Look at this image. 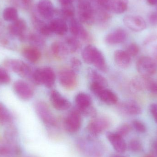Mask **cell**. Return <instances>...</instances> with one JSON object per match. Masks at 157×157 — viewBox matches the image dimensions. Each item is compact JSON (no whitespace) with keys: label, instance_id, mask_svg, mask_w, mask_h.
Masks as SVG:
<instances>
[{"label":"cell","instance_id":"26","mask_svg":"<svg viewBox=\"0 0 157 157\" xmlns=\"http://www.w3.org/2000/svg\"><path fill=\"white\" fill-rule=\"evenodd\" d=\"M23 54L25 58L32 63L37 62L41 57L40 49L32 46L24 49Z\"/></svg>","mask_w":157,"mask_h":157},{"label":"cell","instance_id":"36","mask_svg":"<svg viewBox=\"0 0 157 157\" xmlns=\"http://www.w3.org/2000/svg\"><path fill=\"white\" fill-rule=\"evenodd\" d=\"M3 17L5 20L9 22H13L18 19V13L14 7H6L3 12Z\"/></svg>","mask_w":157,"mask_h":157},{"label":"cell","instance_id":"32","mask_svg":"<svg viewBox=\"0 0 157 157\" xmlns=\"http://www.w3.org/2000/svg\"><path fill=\"white\" fill-rule=\"evenodd\" d=\"M27 40L30 43L31 46L39 49L44 48L46 44V41L42 36L36 33L29 34Z\"/></svg>","mask_w":157,"mask_h":157},{"label":"cell","instance_id":"11","mask_svg":"<svg viewBox=\"0 0 157 157\" xmlns=\"http://www.w3.org/2000/svg\"><path fill=\"white\" fill-rule=\"evenodd\" d=\"M27 25L25 20L17 19L12 22L9 27V32L13 36L18 37L21 41L27 40L29 34L27 33Z\"/></svg>","mask_w":157,"mask_h":157},{"label":"cell","instance_id":"39","mask_svg":"<svg viewBox=\"0 0 157 157\" xmlns=\"http://www.w3.org/2000/svg\"><path fill=\"white\" fill-rule=\"evenodd\" d=\"M129 148L132 152H138L143 149V146L139 140L133 139L129 143Z\"/></svg>","mask_w":157,"mask_h":157},{"label":"cell","instance_id":"6","mask_svg":"<svg viewBox=\"0 0 157 157\" xmlns=\"http://www.w3.org/2000/svg\"><path fill=\"white\" fill-rule=\"evenodd\" d=\"M35 109L38 116L45 125L50 127L57 125L56 118L45 102L38 101L35 104Z\"/></svg>","mask_w":157,"mask_h":157},{"label":"cell","instance_id":"37","mask_svg":"<svg viewBox=\"0 0 157 157\" xmlns=\"http://www.w3.org/2000/svg\"><path fill=\"white\" fill-rule=\"evenodd\" d=\"M76 109L81 114V115L82 114L86 117H90L93 119L97 116V110L95 108L91 106V105L84 109Z\"/></svg>","mask_w":157,"mask_h":157},{"label":"cell","instance_id":"44","mask_svg":"<svg viewBox=\"0 0 157 157\" xmlns=\"http://www.w3.org/2000/svg\"><path fill=\"white\" fill-rule=\"evenodd\" d=\"M132 126L136 131L139 132H144L146 131L145 125L138 120H135L132 122Z\"/></svg>","mask_w":157,"mask_h":157},{"label":"cell","instance_id":"14","mask_svg":"<svg viewBox=\"0 0 157 157\" xmlns=\"http://www.w3.org/2000/svg\"><path fill=\"white\" fill-rule=\"evenodd\" d=\"M50 100L52 106L58 110H66L71 106V102L55 90L51 92Z\"/></svg>","mask_w":157,"mask_h":157},{"label":"cell","instance_id":"4","mask_svg":"<svg viewBox=\"0 0 157 157\" xmlns=\"http://www.w3.org/2000/svg\"><path fill=\"white\" fill-rule=\"evenodd\" d=\"M78 20L81 23L91 25L96 20L95 7L89 0L79 1L77 7Z\"/></svg>","mask_w":157,"mask_h":157},{"label":"cell","instance_id":"21","mask_svg":"<svg viewBox=\"0 0 157 157\" xmlns=\"http://www.w3.org/2000/svg\"><path fill=\"white\" fill-rule=\"evenodd\" d=\"M33 23L35 29L42 36H48L52 34L48 24L45 23L38 14L33 17Z\"/></svg>","mask_w":157,"mask_h":157},{"label":"cell","instance_id":"13","mask_svg":"<svg viewBox=\"0 0 157 157\" xmlns=\"http://www.w3.org/2000/svg\"><path fill=\"white\" fill-rule=\"evenodd\" d=\"M123 22L128 28L134 32H141L146 28L145 21L139 16H126L124 17Z\"/></svg>","mask_w":157,"mask_h":157},{"label":"cell","instance_id":"9","mask_svg":"<svg viewBox=\"0 0 157 157\" xmlns=\"http://www.w3.org/2000/svg\"><path fill=\"white\" fill-rule=\"evenodd\" d=\"M59 79L60 85L67 89H73L77 85L76 73L71 69H65L61 71L59 73Z\"/></svg>","mask_w":157,"mask_h":157},{"label":"cell","instance_id":"38","mask_svg":"<svg viewBox=\"0 0 157 157\" xmlns=\"http://www.w3.org/2000/svg\"><path fill=\"white\" fill-rule=\"evenodd\" d=\"M145 87L152 94L157 95V81L150 79V77H144Z\"/></svg>","mask_w":157,"mask_h":157},{"label":"cell","instance_id":"48","mask_svg":"<svg viewBox=\"0 0 157 157\" xmlns=\"http://www.w3.org/2000/svg\"><path fill=\"white\" fill-rule=\"evenodd\" d=\"M61 6L73 5L74 0H58Z\"/></svg>","mask_w":157,"mask_h":157},{"label":"cell","instance_id":"24","mask_svg":"<svg viewBox=\"0 0 157 157\" xmlns=\"http://www.w3.org/2000/svg\"><path fill=\"white\" fill-rule=\"evenodd\" d=\"M97 97L107 105H112L116 104L118 100V97L116 94L110 90L106 88H103Z\"/></svg>","mask_w":157,"mask_h":157},{"label":"cell","instance_id":"52","mask_svg":"<svg viewBox=\"0 0 157 157\" xmlns=\"http://www.w3.org/2000/svg\"><path fill=\"white\" fill-rule=\"evenodd\" d=\"M1 31H2V29H1V26H0V33H1Z\"/></svg>","mask_w":157,"mask_h":157},{"label":"cell","instance_id":"46","mask_svg":"<svg viewBox=\"0 0 157 157\" xmlns=\"http://www.w3.org/2000/svg\"><path fill=\"white\" fill-rule=\"evenodd\" d=\"M149 110L155 121L157 123V103H153L150 105Z\"/></svg>","mask_w":157,"mask_h":157},{"label":"cell","instance_id":"49","mask_svg":"<svg viewBox=\"0 0 157 157\" xmlns=\"http://www.w3.org/2000/svg\"><path fill=\"white\" fill-rule=\"evenodd\" d=\"M153 149L154 150V153L157 155V140L155 141L153 143Z\"/></svg>","mask_w":157,"mask_h":157},{"label":"cell","instance_id":"8","mask_svg":"<svg viewBox=\"0 0 157 157\" xmlns=\"http://www.w3.org/2000/svg\"><path fill=\"white\" fill-rule=\"evenodd\" d=\"M82 123L81 115L76 109L70 113L63 121V127L71 133L76 132L80 129Z\"/></svg>","mask_w":157,"mask_h":157},{"label":"cell","instance_id":"29","mask_svg":"<svg viewBox=\"0 0 157 157\" xmlns=\"http://www.w3.org/2000/svg\"><path fill=\"white\" fill-rule=\"evenodd\" d=\"M75 103L77 105V109H81L91 106V98L89 95L84 92L78 93L75 97Z\"/></svg>","mask_w":157,"mask_h":157},{"label":"cell","instance_id":"12","mask_svg":"<svg viewBox=\"0 0 157 157\" xmlns=\"http://www.w3.org/2000/svg\"><path fill=\"white\" fill-rule=\"evenodd\" d=\"M37 13L43 19L49 20L56 14V11L50 0H40L36 7Z\"/></svg>","mask_w":157,"mask_h":157},{"label":"cell","instance_id":"34","mask_svg":"<svg viewBox=\"0 0 157 157\" xmlns=\"http://www.w3.org/2000/svg\"><path fill=\"white\" fill-rule=\"evenodd\" d=\"M97 48L91 45L86 46L82 52V57L83 60L86 63L89 64H92L95 52Z\"/></svg>","mask_w":157,"mask_h":157},{"label":"cell","instance_id":"16","mask_svg":"<svg viewBox=\"0 0 157 157\" xmlns=\"http://www.w3.org/2000/svg\"><path fill=\"white\" fill-rule=\"evenodd\" d=\"M118 108L121 113L126 115H139L142 113L141 106L134 101H127L121 102L119 104Z\"/></svg>","mask_w":157,"mask_h":157},{"label":"cell","instance_id":"50","mask_svg":"<svg viewBox=\"0 0 157 157\" xmlns=\"http://www.w3.org/2000/svg\"><path fill=\"white\" fill-rule=\"evenodd\" d=\"M148 3L151 5H154L157 3V0H147Z\"/></svg>","mask_w":157,"mask_h":157},{"label":"cell","instance_id":"51","mask_svg":"<svg viewBox=\"0 0 157 157\" xmlns=\"http://www.w3.org/2000/svg\"><path fill=\"white\" fill-rule=\"evenodd\" d=\"M144 157H155L154 156L151 155H147Z\"/></svg>","mask_w":157,"mask_h":157},{"label":"cell","instance_id":"28","mask_svg":"<svg viewBox=\"0 0 157 157\" xmlns=\"http://www.w3.org/2000/svg\"><path fill=\"white\" fill-rule=\"evenodd\" d=\"M13 116L6 106L0 101V124L9 125L13 122Z\"/></svg>","mask_w":157,"mask_h":157},{"label":"cell","instance_id":"35","mask_svg":"<svg viewBox=\"0 0 157 157\" xmlns=\"http://www.w3.org/2000/svg\"><path fill=\"white\" fill-rule=\"evenodd\" d=\"M64 43L70 53H75L80 49V42L78 39L75 37H68L66 38Z\"/></svg>","mask_w":157,"mask_h":157},{"label":"cell","instance_id":"27","mask_svg":"<svg viewBox=\"0 0 157 157\" xmlns=\"http://www.w3.org/2000/svg\"><path fill=\"white\" fill-rule=\"evenodd\" d=\"M92 64L98 70L102 72H106L108 69L107 63L103 54L98 48L95 52Z\"/></svg>","mask_w":157,"mask_h":157},{"label":"cell","instance_id":"40","mask_svg":"<svg viewBox=\"0 0 157 157\" xmlns=\"http://www.w3.org/2000/svg\"><path fill=\"white\" fill-rule=\"evenodd\" d=\"M125 51L132 58L137 56V54L139 53V48L138 45L136 43H131L127 46Z\"/></svg>","mask_w":157,"mask_h":157},{"label":"cell","instance_id":"5","mask_svg":"<svg viewBox=\"0 0 157 157\" xmlns=\"http://www.w3.org/2000/svg\"><path fill=\"white\" fill-rule=\"evenodd\" d=\"M136 69L140 74L144 77H151L157 72V62L150 57H140L136 62Z\"/></svg>","mask_w":157,"mask_h":157},{"label":"cell","instance_id":"20","mask_svg":"<svg viewBox=\"0 0 157 157\" xmlns=\"http://www.w3.org/2000/svg\"><path fill=\"white\" fill-rule=\"evenodd\" d=\"M114 60L115 63L120 68H128L132 63V58L125 51L118 50L114 53Z\"/></svg>","mask_w":157,"mask_h":157},{"label":"cell","instance_id":"53","mask_svg":"<svg viewBox=\"0 0 157 157\" xmlns=\"http://www.w3.org/2000/svg\"><path fill=\"white\" fill-rule=\"evenodd\" d=\"M79 1H81V0H79Z\"/></svg>","mask_w":157,"mask_h":157},{"label":"cell","instance_id":"41","mask_svg":"<svg viewBox=\"0 0 157 157\" xmlns=\"http://www.w3.org/2000/svg\"><path fill=\"white\" fill-rule=\"evenodd\" d=\"M131 131V126L127 124H122L117 129L116 133L123 137L127 135Z\"/></svg>","mask_w":157,"mask_h":157},{"label":"cell","instance_id":"22","mask_svg":"<svg viewBox=\"0 0 157 157\" xmlns=\"http://www.w3.org/2000/svg\"><path fill=\"white\" fill-rule=\"evenodd\" d=\"M51 51L53 56L59 60L64 59L70 53L64 43L61 41H55L52 43Z\"/></svg>","mask_w":157,"mask_h":157},{"label":"cell","instance_id":"33","mask_svg":"<svg viewBox=\"0 0 157 157\" xmlns=\"http://www.w3.org/2000/svg\"><path fill=\"white\" fill-rule=\"evenodd\" d=\"M128 0H113L110 11L116 14L124 13L128 8Z\"/></svg>","mask_w":157,"mask_h":157},{"label":"cell","instance_id":"30","mask_svg":"<svg viewBox=\"0 0 157 157\" xmlns=\"http://www.w3.org/2000/svg\"><path fill=\"white\" fill-rule=\"evenodd\" d=\"M88 76L91 82L98 83L103 86L106 87L108 82L106 78L94 69L89 68L88 70Z\"/></svg>","mask_w":157,"mask_h":157},{"label":"cell","instance_id":"18","mask_svg":"<svg viewBox=\"0 0 157 157\" xmlns=\"http://www.w3.org/2000/svg\"><path fill=\"white\" fill-rule=\"evenodd\" d=\"M127 38V33L121 29H116L109 33L105 37V42L110 45H116L123 43Z\"/></svg>","mask_w":157,"mask_h":157},{"label":"cell","instance_id":"23","mask_svg":"<svg viewBox=\"0 0 157 157\" xmlns=\"http://www.w3.org/2000/svg\"><path fill=\"white\" fill-rule=\"evenodd\" d=\"M5 141L7 144L14 147H18V131L15 126L9 124L6 127L4 132Z\"/></svg>","mask_w":157,"mask_h":157},{"label":"cell","instance_id":"42","mask_svg":"<svg viewBox=\"0 0 157 157\" xmlns=\"http://www.w3.org/2000/svg\"><path fill=\"white\" fill-rule=\"evenodd\" d=\"M10 81L11 77L6 70L0 68V84H7Z\"/></svg>","mask_w":157,"mask_h":157},{"label":"cell","instance_id":"43","mask_svg":"<svg viewBox=\"0 0 157 157\" xmlns=\"http://www.w3.org/2000/svg\"><path fill=\"white\" fill-rule=\"evenodd\" d=\"M71 70L75 73L78 71L81 68V62L80 60L76 58H72L71 59Z\"/></svg>","mask_w":157,"mask_h":157},{"label":"cell","instance_id":"17","mask_svg":"<svg viewBox=\"0 0 157 157\" xmlns=\"http://www.w3.org/2000/svg\"><path fill=\"white\" fill-rule=\"evenodd\" d=\"M107 139L109 141L114 150L119 153H123L126 151V144L123 137L116 133H107Z\"/></svg>","mask_w":157,"mask_h":157},{"label":"cell","instance_id":"1","mask_svg":"<svg viewBox=\"0 0 157 157\" xmlns=\"http://www.w3.org/2000/svg\"><path fill=\"white\" fill-rule=\"evenodd\" d=\"M6 69L17 74L23 78L31 81L35 70L31 66L20 60L9 59L4 62Z\"/></svg>","mask_w":157,"mask_h":157},{"label":"cell","instance_id":"19","mask_svg":"<svg viewBox=\"0 0 157 157\" xmlns=\"http://www.w3.org/2000/svg\"><path fill=\"white\" fill-rule=\"evenodd\" d=\"M52 33L63 36L66 34L68 30V26L66 21L60 18H54L48 23Z\"/></svg>","mask_w":157,"mask_h":157},{"label":"cell","instance_id":"47","mask_svg":"<svg viewBox=\"0 0 157 157\" xmlns=\"http://www.w3.org/2000/svg\"><path fill=\"white\" fill-rule=\"evenodd\" d=\"M149 20V22L152 25H157V13L156 12L152 13L150 15Z\"/></svg>","mask_w":157,"mask_h":157},{"label":"cell","instance_id":"31","mask_svg":"<svg viewBox=\"0 0 157 157\" xmlns=\"http://www.w3.org/2000/svg\"><path fill=\"white\" fill-rule=\"evenodd\" d=\"M59 15L60 18L66 21H70L73 18H75V10L73 5L61 6L59 10L56 11Z\"/></svg>","mask_w":157,"mask_h":157},{"label":"cell","instance_id":"2","mask_svg":"<svg viewBox=\"0 0 157 157\" xmlns=\"http://www.w3.org/2000/svg\"><path fill=\"white\" fill-rule=\"evenodd\" d=\"M92 137L79 139L77 144L79 150L87 157H102L103 150L101 144Z\"/></svg>","mask_w":157,"mask_h":157},{"label":"cell","instance_id":"3","mask_svg":"<svg viewBox=\"0 0 157 157\" xmlns=\"http://www.w3.org/2000/svg\"><path fill=\"white\" fill-rule=\"evenodd\" d=\"M56 75L53 70L50 67L35 69L32 77V83L36 85H44L50 88L54 86Z\"/></svg>","mask_w":157,"mask_h":157},{"label":"cell","instance_id":"25","mask_svg":"<svg viewBox=\"0 0 157 157\" xmlns=\"http://www.w3.org/2000/svg\"><path fill=\"white\" fill-rule=\"evenodd\" d=\"M19 152V147L13 146L5 141H0V157H13L18 155Z\"/></svg>","mask_w":157,"mask_h":157},{"label":"cell","instance_id":"10","mask_svg":"<svg viewBox=\"0 0 157 157\" xmlns=\"http://www.w3.org/2000/svg\"><path fill=\"white\" fill-rule=\"evenodd\" d=\"M13 87L16 94L21 99L29 100L34 96V90L29 83L24 80H17Z\"/></svg>","mask_w":157,"mask_h":157},{"label":"cell","instance_id":"7","mask_svg":"<svg viewBox=\"0 0 157 157\" xmlns=\"http://www.w3.org/2000/svg\"><path fill=\"white\" fill-rule=\"evenodd\" d=\"M110 125V122L106 117H95L88 124L87 130L91 136L95 137L106 131Z\"/></svg>","mask_w":157,"mask_h":157},{"label":"cell","instance_id":"45","mask_svg":"<svg viewBox=\"0 0 157 157\" xmlns=\"http://www.w3.org/2000/svg\"><path fill=\"white\" fill-rule=\"evenodd\" d=\"M17 6L24 9H28L31 6L33 0H14Z\"/></svg>","mask_w":157,"mask_h":157},{"label":"cell","instance_id":"15","mask_svg":"<svg viewBox=\"0 0 157 157\" xmlns=\"http://www.w3.org/2000/svg\"><path fill=\"white\" fill-rule=\"evenodd\" d=\"M69 22L70 31L73 36L84 41L89 39V35L88 33L79 20L74 18Z\"/></svg>","mask_w":157,"mask_h":157}]
</instances>
